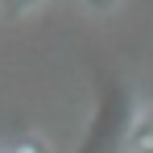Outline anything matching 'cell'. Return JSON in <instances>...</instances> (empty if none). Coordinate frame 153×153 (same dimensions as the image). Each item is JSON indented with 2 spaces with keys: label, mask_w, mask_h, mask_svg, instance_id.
Masks as SVG:
<instances>
[{
  "label": "cell",
  "mask_w": 153,
  "mask_h": 153,
  "mask_svg": "<svg viewBox=\"0 0 153 153\" xmlns=\"http://www.w3.org/2000/svg\"><path fill=\"white\" fill-rule=\"evenodd\" d=\"M8 153H50V149H46V141H42L37 132H29V137H21V141H13Z\"/></svg>",
  "instance_id": "cell-4"
},
{
  "label": "cell",
  "mask_w": 153,
  "mask_h": 153,
  "mask_svg": "<svg viewBox=\"0 0 153 153\" xmlns=\"http://www.w3.org/2000/svg\"><path fill=\"white\" fill-rule=\"evenodd\" d=\"M42 4H46V0H0V13L17 21V17H25V13H33V8H42Z\"/></svg>",
  "instance_id": "cell-3"
},
{
  "label": "cell",
  "mask_w": 153,
  "mask_h": 153,
  "mask_svg": "<svg viewBox=\"0 0 153 153\" xmlns=\"http://www.w3.org/2000/svg\"><path fill=\"white\" fill-rule=\"evenodd\" d=\"M116 4H120V0H83V8H87V13H112Z\"/></svg>",
  "instance_id": "cell-5"
},
{
  "label": "cell",
  "mask_w": 153,
  "mask_h": 153,
  "mask_svg": "<svg viewBox=\"0 0 153 153\" xmlns=\"http://www.w3.org/2000/svg\"><path fill=\"white\" fill-rule=\"evenodd\" d=\"M124 153H153V103L149 108H137V120L128 128Z\"/></svg>",
  "instance_id": "cell-2"
},
{
  "label": "cell",
  "mask_w": 153,
  "mask_h": 153,
  "mask_svg": "<svg viewBox=\"0 0 153 153\" xmlns=\"http://www.w3.org/2000/svg\"><path fill=\"white\" fill-rule=\"evenodd\" d=\"M137 120V103L120 79H103L95 91V112L87 120V132L75 153H124L128 128Z\"/></svg>",
  "instance_id": "cell-1"
}]
</instances>
